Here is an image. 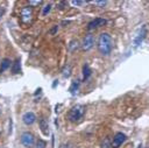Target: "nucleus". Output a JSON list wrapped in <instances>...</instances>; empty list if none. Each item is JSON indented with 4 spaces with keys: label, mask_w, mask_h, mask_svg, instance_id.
Wrapping results in <instances>:
<instances>
[{
    "label": "nucleus",
    "mask_w": 149,
    "mask_h": 148,
    "mask_svg": "<svg viewBox=\"0 0 149 148\" xmlns=\"http://www.w3.org/2000/svg\"><path fill=\"white\" fill-rule=\"evenodd\" d=\"M3 12H5V10H3V8H0V19H1V16L3 15Z\"/></svg>",
    "instance_id": "nucleus-24"
},
{
    "label": "nucleus",
    "mask_w": 149,
    "mask_h": 148,
    "mask_svg": "<svg viewBox=\"0 0 149 148\" xmlns=\"http://www.w3.org/2000/svg\"><path fill=\"white\" fill-rule=\"evenodd\" d=\"M57 30H58V26H54V27L50 29V34H51V35H54Z\"/></svg>",
    "instance_id": "nucleus-21"
},
{
    "label": "nucleus",
    "mask_w": 149,
    "mask_h": 148,
    "mask_svg": "<svg viewBox=\"0 0 149 148\" xmlns=\"http://www.w3.org/2000/svg\"><path fill=\"white\" fill-rule=\"evenodd\" d=\"M31 15H33V10H31L30 6L22 8V10H21V16H22V20H23L24 22H29V21L31 20Z\"/></svg>",
    "instance_id": "nucleus-8"
},
{
    "label": "nucleus",
    "mask_w": 149,
    "mask_h": 148,
    "mask_svg": "<svg viewBox=\"0 0 149 148\" xmlns=\"http://www.w3.org/2000/svg\"><path fill=\"white\" fill-rule=\"evenodd\" d=\"M78 47H79V44H78V41H77V40L71 41V42H70V44H69V48H70V50H71V51H74V49H77Z\"/></svg>",
    "instance_id": "nucleus-16"
},
{
    "label": "nucleus",
    "mask_w": 149,
    "mask_h": 148,
    "mask_svg": "<svg viewBox=\"0 0 149 148\" xmlns=\"http://www.w3.org/2000/svg\"><path fill=\"white\" fill-rule=\"evenodd\" d=\"M34 141H35V138H34V135L30 132L22 133V135H21V143L24 147H31L34 145Z\"/></svg>",
    "instance_id": "nucleus-3"
},
{
    "label": "nucleus",
    "mask_w": 149,
    "mask_h": 148,
    "mask_svg": "<svg viewBox=\"0 0 149 148\" xmlns=\"http://www.w3.org/2000/svg\"><path fill=\"white\" fill-rule=\"evenodd\" d=\"M93 44H94V38H93V35L87 34V35L84 37V40H83L81 48H83V50L87 51V50H90V49L93 47Z\"/></svg>",
    "instance_id": "nucleus-5"
},
{
    "label": "nucleus",
    "mask_w": 149,
    "mask_h": 148,
    "mask_svg": "<svg viewBox=\"0 0 149 148\" xmlns=\"http://www.w3.org/2000/svg\"><path fill=\"white\" fill-rule=\"evenodd\" d=\"M125 141H126V135L121 132L116 133L113 138V141H112V148H119Z\"/></svg>",
    "instance_id": "nucleus-4"
},
{
    "label": "nucleus",
    "mask_w": 149,
    "mask_h": 148,
    "mask_svg": "<svg viewBox=\"0 0 149 148\" xmlns=\"http://www.w3.org/2000/svg\"><path fill=\"white\" fill-rule=\"evenodd\" d=\"M83 75H84V79H87L88 76L91 75V69L88 68V65H84L83 66Z\"/></svg>",
    "instance_id": "nucleus-13"
},
{
    "label": "nucleus",
    "mask_w": 149,
    "mask_h": 148,
    "mask_svg": "<svg viewBox=\"0 0 149 148\" xmlns=\"http://www.w3.org/2000/svg\"><path fill=\"white\" fill-rule=\"evenodd\" d=\"M112 37L108 33H101L98 38V50L101 55L107 56L112 51Z\"/></svg>",
    "instance_id": "nucleus-1"
},
{
    "label": "nucleus",
    "mask_w": 149,
    "mask_h": 148,
    "mask_svg": "<svg viewBox=\"0 0 149 148\" xmlns=\"http://www.w3.org/2000/svg\"><path fill=\"white\" fill-rule=\"evenodd\" d=\"M111 147H112L111 140L108 138H105L104 141H102V143H101V148H111Z\"/></svg>",
    "instance_id": "nucleus-15"
},
{
    "label": "nucleus",
    "mask_w": 149,
    "mask_h": 148,
    "mask_svg": "<svg viewBox=\"0 0 149 148\" xmlns=\"http://www.w3.org/2000/svg\"><path fill=\"white\" fill-rule=\"evenodd\" d=\"M84 113H85V107L83 105H76L70 110L69 119L71 121H77L84 115Z\"/></svg>",
    "instance_id": "nucleus-2"
},
{
    "label": "nucleus",
    "mask_w": 149,
    "mask_h": 148,
    "mask_svg": "<svg viewBox=\"0 0 149 148\" xmlns=\"http://www.w3.org/2000/svg\"><path fill=\"white\" fill-rule=\"evenodd\" d=\"M105 23H106V20H105V19L97 17V19L92 20V21L87 24V28H88V30H92V29H95V28H98V27H100V26H104Z\"/></svg>",
    "instance_id": "nucleus-7"
},
{
    "label": "nucleus",
    "mask_w": 149,
    "mask_h": 148,
    "mask_svg": "<svg viewBox=\"0 0 149 148\" xmlns=\"http://www.w3.org/2000/svg\"><path fill=\"white\" fill-rule=\"evenodd\" d=\"M40 127H41V131H42L45 135H48V133H49V129H48L49 126H48V122L45 121V119L42 118V119L40 120Z\"/></svg>",
    "instance_id": "nucleus-11"
},
{
    "label": "nucleus",
    "mask_w": 149,
    "mask_h": 148,
    "mask_svg": "<svg viewBox=\"0 0 149 148\" xmlns=\"http://www.w3.org/2000/svg\"><path fill=\"white\" fill-rule=\"evenodd\" d=\"M146 34H147V29H146V27H143V28L140 30V33L137 34V36L134 38V47H139V45L141 44V42H142L143 38L146 37Z\"/></svg>",
    "instance_id": "nucleus-9"
},
{
    "label": "nucleus",
    "mask_w": 149,
    "mask_h": 148,
    "mask_svg": "<svg viewBox=\"0 0 149 148\" xmlns=\"http://www.w3.org/2000/svg\"><path fill=\"white\" fill-rule=\"evenodd\" d=\"M70 75H71V66L68 64V65H65L64 69H63V76L68 78V77H70Z\"/></svg>",
    "instance_id": "nucleus-14"
},
{
    "label": "nucleus",
    "mask_w": 149,
    "mask_h": 148,
    "mask_svg": "<svg viewBox=\"0 0 149 148\" xmlns=\"http://www.w3.org/2000/svg\"><path fill=\"white\" fill-rule=\"evenodd\" d=\"M40 3H42V1H41V0H38V1L30 0V1H29V5H40Z\"/></svg>",
    "instance_id": "nucleus-22"
},
{
    "label": "nucleus",
    "mask_w": 149,
    "mask_h": 148,
    "mask_svg": "<svg viewBox=\"0 0 149 148\" xmlns=\"http://www.w3.org/2000/svg\"><path fill=\"white\" fill-rule=\"evenodd\" d=\"M50 9H51V5H50V3H49V5H47V6H44L43 12H42V15H47V14L50 12Z\"/></svg>",
    "instance_id": "nucleus-18"
},
{
    "label": "nucleus",
    "mask_w": 149,
    "mask_h": 148,
    "mask_svg": "<svg viewBox=\"0 0 149 148\" xmlns=\"http://www.w3.org/2000/svg\"><path fill=\"white\" fill-rule=\"evenodd\" d=\"M74 87H76V89L78 87V83H73V84H72V86L70 87V91H71V92H73V90H74Z\"/></svg>",
    "instance_id": "nucleus-23"
},
{
    "label": "nucleus",
    "mask_w": 149,
    "mask_h": 148,
    "mask_svg": "<svg viewBox=\"0 0 149 148\" xmlns=\"http://www.w3.org/2000/svg\"><path fill=\"white\" fill-rule=\"evenodd\" d=\"M21 71V63H20V59H15L13 65H12V72L13 73H20Z\"/></svg>",
    "instance_id": "nucleus-10"
},
{
    "label": "nucleus",
    "mask_w": 149,
    "mask_h": 148,
    "mask_svg": "<svg viewBox=\"0 0 149 148\" xmlns=\"http://www.w3.org/2000/svg\"><path fill=\"white\" fill-rule=\"evenodd\" d=\"M22 121H23L26 125L30 126V125H33V124L36 121V115H35L33 112H26V113L22 115Z\"/></svg>",
    "instance_id": "nucleus-6"
},
{
    "label": "nucleus",
    "mask_w": 149,
    "mask_h": 148,
    "mask_svg": "<svg viewBox=\"0 0 149 148\" xmlns=\"http://www.w3.org/2000/svg\"><path fill=\"white\" fill-rule=\"evenodd\" d=\"M71 3H72L73 6H81V5H84V3H85V1H78V0H73V1H71Z\"/></svg>",
    "instance_id": "nucleus-19"
},
{
    "label": "nucleus",
    "mask_w": 149,
    "mask_h": 148,
    "mask_svg": "<svg viewBox=\"0 0 149 148\" xmlns=\"http://www.w3.org/2000/svg\"><path fill=\"white\" fill-rule=\"evenodd\" d=\"M45 147H47V142L38 139L37 142H36V148H45Z\"/></svg>",
    "instance_id": "nucleus-17"
},
{
    "label": "nucleus",
    "mask_w": 149,
    "mask_h": 148,
    "mask_svg": "<svg viewBox=\"0 0 149 148\" xmlns=\"http://www.w3.org/2000/svg\"><path fill=\"white\" fill-rule=\"evenodd\" d=\"M10 65V59L9 58H3L2 62H1V65H0V72H3L5 70H7Z\"/></svg>",
    "instance_id": "nucleus-12"
},
{
    "label": "nucleus",
    "mask_w": 149,
    "mask_h": 148,
    "mask_svg": "<svg viewBox=\"0 0 149 148\" xmlns=\"http://www.w3.org/2000/svg\"><path fill=\"white\" fill-rule=\"evenodd\" d=\"M94 3H95L97 6H101V7H102V6H105V5L107 3V1H94Z\"/></svg>",
    "instance_id": "nucleus-20"
}]
</instances>
